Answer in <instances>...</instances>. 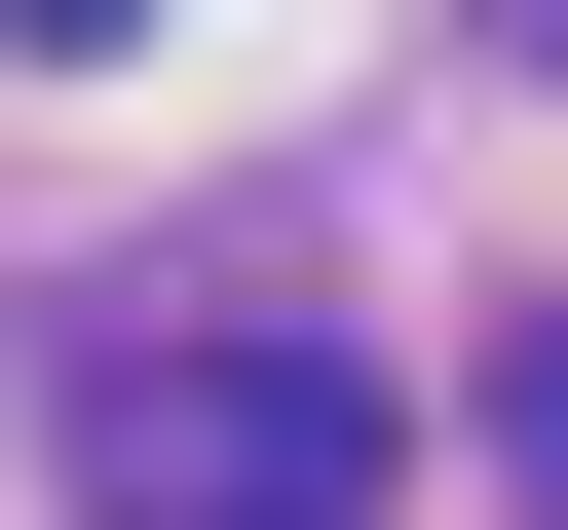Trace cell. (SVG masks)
Wrapping results in <instances>:
<instances>
[{"label":"cell","mask_w":568,"mask_h":530,"mask_svg":"<svg viewBox=\"0 0 568 530\" xmlns=\"http://www.w3.org/2000/svg\"><path fill=\"white\" fill-rule=\"evenodd\" d=\"M77 530H379V379L342 342H114Z\"/></svg>","instance_id":"1"}]
</instances>
